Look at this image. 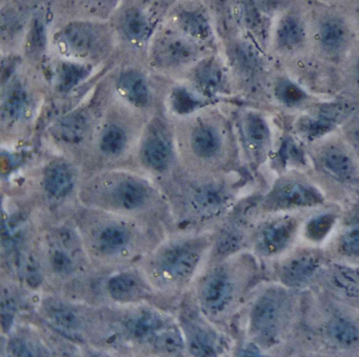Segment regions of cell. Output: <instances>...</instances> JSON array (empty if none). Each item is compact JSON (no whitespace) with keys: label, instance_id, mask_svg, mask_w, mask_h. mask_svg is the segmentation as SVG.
<instances>
[{"label":"cell","instance_id":"6da1fadb","mask_svg":"<svg viewBox=\"0 0 359 357\" xmlns=\"http://www.w3.org/2000/svg\"><path fill=\"white\" fill-rule=\"evenodd\" d=\"M287 313L285 294L279 290H270L258 298L251 314L252 330L262 342L274 339L283 325Z\"/></svg>","mask_w":359,"mask_h":357},{"label":"cell","instance_id":"7a4b0ae2","mask_svg":"<svg viewBox=\"0 0 359 357\" xmlns=\"http://www.w3.org/2000/svg\"><path fill=\"white\" fill-rule=\"evenodd\" d=\"M320 193L310 184L296 180H283L275 184L266 203L275 210L314 207L323 203Z\"/></svg>","mask_w":359,"mask_h":357},{"label":"cell","instance_id":"3957f363","mask_svg":"<svg viewBox=\"0 0 359 357\" xmlns=\"http://www.w3.org/2000/svg\"><path fill=\"white\" fill-rule=\"evenodd\" d=\"M316 37L323 51L331 54L339 53L348 45L350 27L342 16L325 14L317 24Z\"/></svg>","mask_w":359,"mask_h":357},{"label":"cell","instance_id":"277c9868","mask_svg":"<svg viewBox=\"0 0 359 357\" xmlns=\"http://www.w3.org/2000/svg\"><path fill=\"white\" fill-rule=\"evenodd\" d=\"M295 232L296 222L292 218L274 220L260 231L256 247L262 255H275L290 245Z\"/></svg>","mask_w":359,"mask_h":357},{"label":"cell","instance_id":"5b68a950","mask_svg":"<svg viewBox=\"0 0 359 357\" xmlns=\"http://www.w3.org/2000/svg\"><path fill=\"white\" fill-rule=\"evenodd\" d=\"M350 104H330L323 106L315 116L302 121L300 130L309 137H317L330 131L352 113Z\"/></svg>","mask_w":359,"mask_h":357},{"label":"cell","instance_id":"8992f818","mask_svg":"<svg viewBox=\"0 0 359 357\" xmlns=\"http://www.w3.org/2000/svg\"><path fill=\"white\" fill-rule=\"evenodd\" d=\"M320 269V260L311 254H302L287 260L280 270V278L290 287H302L312 281Z\"/></svg>","mask_w":359,"mask_h":357},{"label":"cell","instance_id":"52a82bcc","mask_svg":"<svg viewBox=\"0 0 359 357\" xmlns=\"http://www.w3.org/2000/svg\"><path fill=\"white\" fill-rule=\"evenodd\" d=\"M233 283L226 272H215L205 281L201 292L203 304L213 312L224 310L232 299Z\"/></svg>","mask_w":359,"mask_h":357},{"label":"cell","instance_id":"ba28073f","mask_svg":"<svg viewBox=\"0 0 359 357\" xmlns=\"http://www.w3.org/2000/svg\"><path fill=\"white\" fill-rule=\"evenodd\" d=\"M327 287L348 302L359 304V269L334 266L325 275Z\"/></svg>","mask_w":359,"mask_h":357},{"label":"cell","instance_id":"9c48e42d","mask_svg":"<svg viewBox=\"0 0 359 357\" xmlns=\"http://www.w3.org/2000/svg\"><path fill=\"white\" fill-rule=\"evenodd\" d=\"M321 166L337 180L348 182L356 175V165L351 155L338 146H330L321 152Z\"/></svg>","mask_w":359,"mask_h":357},{"label":"cell","instance_id":"30bf717a","mask_svg":"<svg viewBox=\"0 0 359 357\" xmlns=\"http://www.w3.org/2000/svg\"><path fill=\"white\" fill-rule=\"evenodd\" d=\"M306 37V25L296 14H285L277 22L275 39L281 49H296L304 43Z\"/></svg>","mask_w":359,"mask_h":357},{"label":"cell","instance_id":"8fae6325","mask_svg":"<svg viewBox=\"0 0 359 357\" xmlns=\"http://www.w3.org/2000/svg\"><path fill=\"white\" fill-rule=\"evenodd\" d=\"M197 254L187 248H173L165 254L163 267L165 271L180 278L189 276L196 264Z\"/></svg>","mask_w":359,"mask_h":357},{"label":"cell","instance_id":"7c38bea8","mask_svg":"<svg viewBox=\"0 0 359 357\" xmlns=\"http://www.w3.org/2000/svg\"><path fill=\"white\" fill-rule=\"evenodd\" d=\"M245 133L253 152L257 156L264 157L270 144V130L264 117L258 114L248 115Z\"/></svg>","mask_w":359,"mask_h":357},{"label":"cell","instance_id":"4fadbf2b","mask_svg":"<svg viewBox=\"0 0 359 357\" xmlns=\"http://www.w3.org/2000/svg\"><path fill=\"white\" fill-rule=\"evenodd\" d=\"M327 335L341 348H352L359 344V328L346 318H335L327 325Z\"/></svg>","mask_w":359,"mask_h":357},{"label":"cell","instance_id":"5bb4252c","mask_svg":"<svg viewBox=\"0 0 359 357\" xmlns=\"http://www.w3.org/2000/svg\"><path fill=\"white\" fill-rule=\"evenodd\" d=\"M73 174L66 166L58 165L52 168L48 173L46 184L48 191L54 196H65L73 188Z\"/></svg>","mask_w":359,"mask_h":357},{"label":"cell","instance_id":"9a60e30c","mask_svg":"<svg viewBox=\"0 0 359 357\" xmlns=\"http://www.w3.org/2000/svg\"><path fill=\"white\" fill-rule=\"evenodd\" d=\"M169 148L165 142L159 138H152L144 146V161L153 169H165L169 163Z\"/></svg>","mask_w":359,"mask_h":357},{"label":"cell","instance_id":"2e32d148","mask_svg":"<svg viewBox=\"0 0 359 357\" xmlns=\"http://www.w3.org/2000/svg\"><path fill=\"white\" fill-rule=\"evenodd\" d=\"M219 137L210 128H201L193 136V149L201 156H213L219 150Z\"/></svg>","mask_w":359,"mask_h":357},{"label":"cell","instance_id":"e0dca14e","mask_svg":"<svg viewBox=\"0 0 359 357\" xmlns=\"http://www.w3.org/2000/svg\"><path fill=\"white\" fill-rule=\"evenodd\" d=\"M121 88L123 93L137 104H144L148 98L146 83L142 76L135 73L125 75L121 81Z\"/></svg>","mask_w":359,"mask_h":357},{"label":"cell","instance_id":"ac0fdd59","mask_svg":"<svg viewBox=\"0 0 359 357\" xmlns=\"http://www.w3.org/2000/svg\"><path fill=\"white\" fill-rule=\"evenodd\" d=\"M144 189L133 182H125L117 190V198L126 209H137L144 203Z\"/></svg>","mask_w":359,"mask_h":357},{"label":"cell","instance_id":"d6986e66","mask_svg":"<svg viewBox=\"0 0 359 357\" xmlns=\"http://www.w3.org/2000/svg\"><path fill=\"white\" fill-rule=\"evenodd\" d=\"M334 224H335V216L333 214H321L316 216L306 224V236L314 241H323L329 234Z\"/></svg>","mask_w":359,"mask_h":357},{"label":"cell","instance_id":"ffe728a7","mask_svg":"<svg viewBox=\"0 0 359 357\" xmlns=\"http://www.w3.org/2000/svg\"><path fill=\"white\" fill-rule=\"evenodd\" d=\"M279 102L285 106H298L306 100V94L302 88L290 81H281L275 90Z\"/></svg>","mask_w":359,"mask_h":357},{"label":"cell","instance_id":"44dd1931","mask_svg":"<svg viewBox=\"0 0 359 357\" xmlns=\"http://www.w3.org/2000/svg\"><path fill=\"white\" fill-rule=\"evenodd\" d=\"M50 316L62 327L74 329L79 325V317L74 310L60 302H51L48 307Z\"/></svg>","mask_w":359,"mask_h":357},{"label":"cell","instance_id":"7402d4cb","mask_svg":"<svg viewBox=\"0 0 359 357\" xmlns=\"http://www.w3.org/2000/svg\"><path fill=\"white\" fill-rule=\"evenodd\" d=\"M136 283L130 275H118L113 277L108 283L109 292L117 299H126L135 291Z\"/></svg>","mask_w":359,"mask_h":357},{"label":"cell","instance_id":"603a6c76","mask_svg":"<svg viewBox=\"0 0 359 357\" xmlns=\"http://www.w3.org/2000/svg\"><path fill=\"white\" fill-rule=\"evenodd\" d=\"M102 245L111 251L119 250L125 247L129 241L128 233L123 229L118 227H110L104 230L100 235Z\"/></svg>","mask_w":359,"mask_h":357},{"label":"cell","instance_id":"cb8c5ba5","mask_svg":"<svg viewBox=\"0 0 359 357\" xmlns=\"http://www.w3.org/2000/svg\"><path fill=\"white\" fill-rule=\"evenodd\" d=\"M126 137L123 132L117 127H111L104 132L102 140V149L109 154H117L125 147Z\"/></svg>","mask_w":359,"mask_h":357},{"label":"cell","instance_id":"d4e9b609","mask_svg":"<svg viewBox=\"0 0 359 357\" xmlns=\"http://www.w3.org/2000/svg\"><path fill=\"white\" fill-rule=\"evenodd\" d=\"M126 33L134 39H140L144 36L147 31V22L140 12L133 10L126 16L125 24Z\"/></svg>","mask_w":359,"mask_h":357},{"label":"cell","instance_id":"484cf974","mask_svg":"<svg viewBox=\"0 0 359 357\" xmlns=\"http://www.w3.org/2000/svg\"><path fill=\"white\" fill-rule=\"evenodd\" d=\"M340 249L346 255L359 256V224L346 229L340 239Z\"/></svg>","mask_w":359,"mask_h":357},{"label":"cell","instance_id":"4316f807","mask_svg":"<svg viewBox=\"0 0 359 357\" xmlns=\"http://www.w3.org/2000/svg\"><path fill=\"white\" fill-rule=\"evenodd\" d=\"M158 327V319L152 314H142L135 319L132 325L134 335L142 338L151 335Z\"/></svg>","mask_w":359,"mask_h":357},{"label":"cell","instance_id":"83f0119b","mask_svg":"<svg viewBox=\"0 0 359 357\" xmlns=\"http://www.w3.org/2000/svg\"><path fill=\"white\" fill-rule=\"evenodd\" d=\"M66 39L73 49L85 50L89 47L90 43H91L92 35L85 29L75 27V28L67 31Z\"/></svg>","mask_w":359,"mask_h":357},{"label":"cell","instance_id":"f1b7e54d","mask_svg":"<svg viewBox=\"0 0 359 357\" xmlns=\"http://www.w3.org/2000/svg\"><path fill=\"white\" fill-rule=\"evenodd\" d=\"M85 121L79 117H70L62 125V134L66 140H77L85 133Z\"/></svg>","mask_w":359,"mask_h":357},{"label":"cell","instance_id":"f546056e","mask_svg":"<svg viewBox=\"0 0 359 357\" xmlns=\"http://www.w3.org/2000/svg\"><path fill=\"white\" fill-rule=\"evenodd\" d=\"M190 348L193 354L199 356H210L215 353L209 338L201 333L197 334L191 339Z\"/></svg>","mask_w":359,"mask_h":357},{"label":"cell","instance_id":"4dcf8cb0","mask_svg":"<svg viewBox=\"0 0 359 357\" xmlns=\"http://www.w3.org/2000/svg\"><path fill=\"white\" fill-rule=\"evenodd\" d=\"M198 201L207 209H216L222 205V197L219 191L214 188H208L198 195Z\"/></svg>","mask_w":359,"mask_h":357},{"label":"cell","instance_id":"1f68e13d","mask_svg":"<svg viewBox=\"0 0 359 357\" xmlns=\"http://www.w3.org/2000/svg\"><path fill=\"white\" fill-rule=\"evenodd\" d=\"M158 344L161 349L168 352H176L182 348V342L180 336L175 333H165L158 339Z\"/></svg>","mask_w":359,"mask_h":357},{"label":"cell","instance_id":"d6a6232c","mask_svg":"<svg viewBox=\"0 0 359 357\" xmlns=\"http://www.w3.org/2000/svg\"><path fill=\"white\" fill-rule=\"evenodd\" d=\"M52 264H53L54 269L60 273L68 272L69 270H71V267H72L70 258L66 254L62 253V252H57L53 256Z\"/></svg>","mask_w":359,"mask_h":357},{"label":"cell","instance_id":"836d02e7","mask_svg":"<svg viewBox=\"0 0 359 357\" xmlns=\"http://www.w3.org/2000/svg\"><path fill=\"white\" fill-rule=\"evenodd\" d=\"M186 26H188L192 32H203L207 28V25L203 22V18L195 15L187 16Z\"/></svg>","mask_w":359,"mask_h":357},{"label":"cell","instance_id":"e575fe53","mask_svg":"<svg viewBox=\"0 0 359 357\" xmlns=\"http://www.w3.org/2000/svg\"><path fill=\"white\" fill-rule=\"evenodd\" d=\"M10 346H11V351L14 355H18V356H31V355H33L30 346L22 340H13Z\"/></svg>","mask_w":359,"mask_h":357},{"label":"cell","instance_id":"d590c367","mask_svg":"<svg viewBox=\"0 0 359 357\" xmlns=\"http://www.w3.org/2000/svg\"><path fill=\"white\" fill-rule=\"evenodd\" d=\"M238 235L228 234L222 239L219 247L222 251H230V250L234 249V248L238 245Z\"/></svg>","mask_w":359,"mask_h":357},{"label":"cell","instance_id":"8d00e7d4","mask_svg":"<svg viewBox=\"0 0 359 357\" xmlns=\"http://www.w3.org/2000/svg\"><path fill=\"white\" fill-rule=\"evenodd\" d=\"M350 137L355 148L359 152V123H357L351 130Z\"/></svg>","mask_w":359,"mask_h":357},{"label":"cell","instance_id":"74e56055","mask_svg":"<svg viewBox=\"0 0 359 357\" xmlns=\"http://www.w3.org/2000/svg\"><path fill=\"white\" fill-rule=\"evenodd\" d=\"M355 16H356L357 22L359 24V4L357 5L356 9H355Z\"/></svg>","mask_w":359,"mask_h":357},{"label":"cell","instance_id":"f35d334b","mask_svg":"<svg viewBox=\"0 0 359 357\" xmlns=\"http://www.w3.org/2000/svg\"><path fill=\"white\" fill-rule=\"evenodd\" d=\"M356 74L357 77L359 79V60H357V65H356Z\"/></svg>","mask_w":359,"mask_h":357}]
</instances>
